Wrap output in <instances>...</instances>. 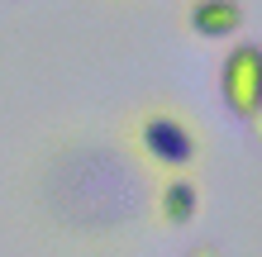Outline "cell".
Masks as SVG:
<instances>
[{
  "instance_id": "1",
  "label": "cell",
  "mask_w": 262,
  "mask_h": 257,
  "mask_svg": "<svg viewBox=\"0 0 262 257\" xmlns=\"http://www.w3.org/2000/svg\"><path fill=\"white\" fill-rule=\"evenodd\" d=\"M138 148L162 172H186L195 162V153H200V138L177 110H148L138 119Z\"/></svg>"
},
{
  "instance_id": "2",
  "label": "cell",
  "mask_w": 262,
  "mask_h": 257,
  "mask_svg": "<svg viewBox=\"0 0 262 257\" xmlns=\"http://www.w3.org/2000/svg\"><path fill=\"white\" fill-rule=\"evenodd\" d=\"M220 96L229 114L238 119H262V43H234L220 62Z\"/></svg>"
},
{
  "instance_id": "3",
  "label": "cell",
  "mask_w": 262,
  "mask_h": 257,
  "mask_svg": "<svg viewBox=\"0 0 262 257\" xmlns=\"http://www.w3.org/2000/svg\"><path fill=\"white\" fill-rule=\"evenodd\" d=\"M186 24L195 38L224 43L243 29V0H191L186 5Z\"/></svg>"
},
{
  "instance_id": "4",
  "label": "cell",
  "mask_w": 262,
  "mask_h": 257,
  "mask_svg": "<svg viewBox=\"0 0 262 257\" xmlns=\"http://www.w3.org/2000/svg\"><path fill=\"white\" fill-rule=\"evenodd\" d=\"M200 209V186L186 176V172H167L162 186H158V219L181 229V224H191Z\"/></svg>"
},
{
  "instance_id": "5",
  "label": "cell",
  "mask_w": 262,
  "mask_h": 257,
  "mask_svg": "<svg viewBox=\"0 0 262 257\" xmlns=\"http://www.w3.org/2000/svg\"><path fill=\"white\" fill-rule=\"evenodd\" d=\"M186 257H220V248H214V243H200V248H191Z\"/></svg>"
}]
</instances>
